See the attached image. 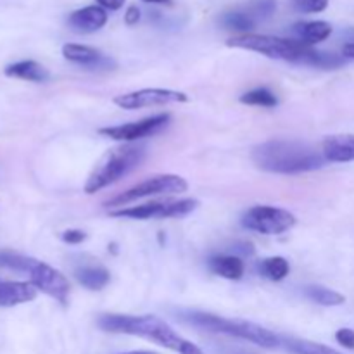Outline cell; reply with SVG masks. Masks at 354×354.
<instances>
[{
	"instance_id": "31",
	"label": "cell",
	"mask_w": 354,
	"mask_h": 354,
	"mask_svg": "<svg viewBox=\"0 0 354 354\" xmlns=\"http://www.w3.org/2000/svg\"><path fill=\"white\" fill-rule=\"evenodd\" d=\"M138 21H140V9H138L137 6H130L127 9V12H124V23L133 26Z\"/></svg>"
},
{
	"instance_id": "13",
	"label": "cell",
	"mask_w": 354,
	"mask_h": 354,
	"mask_svg": "<svg viewBox=\"0 0 354 354\" xmlns=\"http://www.w3.org/2000/svg\"><path fill=\"white\" fill-rule=\"evenodd\" d=\"M106 23L107 10L100 6H86L83 9L73 10L68 17L69 28L78 33H95L106 26Z\"/></svg>"
},
{
	"instance_id": "6",
	"label": "cell",
	"mask_w": 354,
	"mask_h": 354,
	"mask_svg": "<svg viewBox=\"0 0 354 354\" xmlns=\"http://www.w3.org/2000/svg\"><path fill=\"white\" fill-rule=\"evenodd\" d=\"M199 203L196 199H166L152 201L140 206L121 207L109 211L114 218H130V220H166V218H182L197 209Z\"/></svg>"
},
{
	"instance_id": "5",
	"label": "cell",
	"mask_w": 354,
	"mask_h": 354,
	"mask_svg": "<svg viewBox=\"0 0 354 354\" xmlns=\"http://www.w3.org/2000/svg\"><path fill=\"white\" fill-rule=\"evenodd\" d=\"M228 47L244 48V50L258 52V54L266 55L270 59H280V61L296 62V64H304V59L308 57L311 45L303 44L296 38H280L270 37V35H237L227 41Z\"/></svg>"
},
{
	"instance_id": "20",
	"label": "cell",
	"mask_w": 354,
	"mask_h": 354,
	"mask_svg": "<svg viewBox=\"0 0 354 354\" xmlns=\"http://www.w3.org/2000/svg\"><path fill=\"white\" fill-rule=\"evenodd\" d=\"M220 23L225 30L235 31V33H241V35L251 33V31L256 28V21L252 19L244 9L227 10L225 14H221Z\"/></svg>"
},
{
	"instance_id": "1",
	"label": "cell",
	"mask_w": 354,
	"mask_h": 354,
	"mask_svg": "<svg viewBox=\"0 0 354 354\" xmlns=\"http://www.w3.org/2000/svg\"><path fill=\"white\" fill-rule=\"evenodd\" d=\"M252 161L259 169L277 175H299L324 168V152L301 140L277 138L259 144L252 151Z\"/></svg>"
},
{
	"instance_id": "25",
	"label": "cell",
	"mask_w": 354,
	"mask_h": 354,
	"mask_svg": "<svg viewBox=\"0 0 354 354\" xmlns=\"http://www.w3.org/2000/svg\"><path fill=\"white\" fill-rule=\"evenodd\" d=\"M242 104H248V106H258V107H275L279 104L275 93L272 92L266 86H259V88L251 90V92L244 93L241 97Z\"/></svg>"
},
{
	"instance_id": "2",
	"label": "cell",
	"mask_w": 354,
	"mask_h": 354,
	"mask_svg": "<svg viewBox=\"0 0 354 354\" xmlns=\"http://www.w3.org/2000/svg\"><path fill=\"white\" fill-rule=\"evenodd\" d=\"M102 330L111 334H127L135 337L147 339L156 342L158 346L175 351L178 354H204L199 346L187 341L185 337L175 332V328L169 327L165 320L154 315H102L97 320Z\"/></svg>"
},
{
	"instance_id": "3",
	"label": "cell",
	"mask_w": 354,
	"mask_h": 354,
	"mask_svg": "<svg viewBox=\"0 0 354 354\" xmlns=\"http://www.w3.org/2000/svg\"><path fill=\"white\" fill-rule=\"evenodd\" d=\"M180 318L187 324L194 325L203 330L214 332V334L230 335V337L242 339V341L252 342L266 349H275L282 346V337L268 328L256 325L245 320H232V318L218 317V315L206 313V311H182Z\"/></svg>"
},
{
	"instance_id": "14",
	"label": "cell",
	"mask_w": 354,
	"mask_h": 354,
	"mask_svg": "<svg viewBox=\"0 0 354 354\" xmlns=\"http://www.w3.org/2000/svg\"><path fill=\"white\" fill-rule=\"evenodd\" d=\"M38 289L31 282H0V308H12L30 303Z\"/></svg>"
},
{
	"instance_id": "8",
	"label": "cell",
	"mask_w": 354,
	"mask_h": 354,
	"mask_svg": "<svg viewBox=\"0 0 354 354\" xmlns=\"http://www.w3.org/2000/svg\"><path fill=\"white\" fill-rule=\"evenodd\" d=\"M242 225L248 230L263 235H280L296 225V216L282 207L254 206L242 216Z\"/></svg>"
},
{
	"instance_id": "9",
	"label": "cell",
	"mask_w": 354,
	"mask_h": 354,
	"mask_svg": "<svg viewBox=\"0 0 354 354\" xmlns=\"http://www.w3.org/2000/svg\"><path fill=\"white\" fill-rule=\"evenodd\" d=\"M169 120H171L169 114H156V116L145 118V120H140V121H133V123L100 128L99 133L107 138H113V140L116 142L133 144V142L152 137V135L165 130V128L169 124Z\"/></svg>"
},
{
	"instance_id": "12",
	"label": "cell",
	"mask_w": 354,
	"mask_h": 354,
	"mask_svg": "<svg viewBox=\"0 0 354 354\" xmlns=\"http://www.w3.org/2000/svg\"><path fill=\"white\" fill-rule=\"evenodd\" d=\"M62 55L68 59L69 62L83 66L86 69H97V71H107V69L116 68V61L107 57L106 54L99 50V48L88 47V45L80 44H66L62 47Z\"/></svg>"
},
{
	"instance_id": "18",
	"label": "cell",
	"mask_w": 354,
	"mask_h": 354,
	"mask_svg": "<svg viewBox=\"0 0 354 354\" xmlns=\"http://www.w3.org/2000/svg\"><path fill=\"white\" fill-rule=\"evenodd\" d=\"M209 270L214 275L221 277V279L227 280H241L244 275V263L241 258L230 254H221V256H213V258L207 261Z\"/></svg>"
},
{
	"instance_id": "17",
	"label": "cell",
	"mask_w": 354,
	"mask_h": 354,
	"mask_svg": "<svg viewBox=\"0 0 354 354\" xmlns=\"http://www.w3.org/2000/svg\"><path fill=\"white\" fill-rule=\"evenodd\" d=\"M6 75L10 76V78H19L35 83H44L50 78V73L47 71V68H44L40 62L31 61V59L9 64L6 68Z\"/></svg>"
},
{
	"instance_id": "33",
	"label": "cell",
	"mask_w": 354,
	"mask_h": 354,
	"mask_svg": "<svg viewBox=\"0 0 354 354\" xmlns=\"http://www.w3.org/2000/svg\"><path fill=\"white\" fill-rule=\"evenodd\" d=\"M342 55L346 59H354V41H349V44H346L342 47Z\"/></svg>"
},
{
	"instance_id": "30",
	"label": "cell",
	"mask_w": 354,
	"mask_h": 354,
	"mask_svg": "<svg viewBox=\"0 0 354 354\" xmlns=\"http://www.w3.org/2000/svg\"><path fill=\"white\" fill-rule=\"evenodd\" d=\"M61 239L68 244H82L86 241V234L82 230H66L61 234Z\"/></svg>"
},
{
	"instance_id": "26",
	"label": "cell",
	"mask_w": 354,
	"mask_h": 354,
	"mask_svg": "<svg viewBox=\"0 0 354 354\" xmlns=\"http://www.w3.org/2000/svg\"><path fill=\"white\" fill-rule=\"evenodd\" d=\"M244 10L256 23L259 19L265 21L268 17H272L273 12L277 10V0H251L249 3H245Z\"/></svg>"
},
{
	"instance_id": "10",
	"label": "cell",
	"mask_w": 354,
	"mask_h": 354,
	"mask_svg": "<svg viewBox=\"0 0 354 354\" xmlns=\"http://www.w3.org/2000/svg\"><path fill=\"white\" fill-rule=\"evenodd\" d=\"M187 100H189V95H187V93L169 88H142L114 97V104H116L118 107H121V109L127 111L142 109V107L152 106H166V104L175 102H187Z\"/></svg>"
},
{
	"instance_id": "27",
	"label": "cell",
	"mask_w": 354,
	"mask_h": 354,
	"mask_svg": "<svg viewBox=\"0 0 354 354\" xmlns=\"http://www.w3.org/2000/svg\"><path fill=\"white\" fill-rule=\"evenodd\" d=\"M33 263V258H26V256L16 254V252H0V266H7L16 272H30Z\"/></svg>"
},
{
	"instance_id": "32",
	"label": "cell",
	"mask_w": 354,
	"mask_h": 354,
	"mask_svg": "<svg viewBox=\"0 0 354 354\" xmlns=\"http://www.w3.org/2000/svg\"><path fill=\"white\" fill-rule=\"evenodd\" d=\"M95 2L97 6H100L106 10H120L127 0H95Z\"/></svg>"
},
{
	"instance_id": "24",
	"label": "cell",
	"mask_w": 354,
	"mask_h": 354,
	"mask_svg": "<svg viewBox=\"0 0 354 354\" xmlns=\"http://www.w3.org/2000/svg\"><path fill=\"white\" fill-rule=\"evenodd\" d=\"M346 62L344 55L334 54V52H324V50H317V48H311L308 57L304 59V64L306 66H313V68H320V69H337L342 68Z\"/></svg>"
},
{
	"instance_id": "22",
	"label": "cell",
	"mask_w": 354,
	"mask_h": 354,
	"mask_svg": "<svg viewBox=\"0 0 354 354\" xmlns=\"http://www.w3.org/2000/svg\"><path fill=\"white\" fill-rule=\"evenodd\" d=\"M282 346L292 354H342L328 346L320 344V342L306 341V339H294L282 337Z\"/></svg>"
},
{
	"instance_id": "7",
	"label": "cell",
	"mask_w": 354,
	"mask_h": 354,
	"mask_svg": "<svg viewBox=\"0 0 354 354\" xmlns=\"http://www.w3.org/2000/svg\"><path fill=\"white\" fill-rule=\"evenodd\" d=\"M189 189V183L185 178L178 175H156L152 178L144 180V182L137 183L131 189L124 190L120 196L113 197L111 201H107L106 206H127V204L133 203L137 199H144V197H152V196H162V194H182L187 192Z\"/></svg>"
},
{
	"instance_id": "15",
	"label": "cell",
	"mask_w": 354,
	"mask_h": 354,
	"mask_svg": "<svg viewBox=\"0 0 354 354\" xmlns=\"http://www.w3.org/2000/svg\"><path fill=\"white\" fill-rule=\"evenodd\" d=\"M322 152L330 162L354 161V135H334L325 138Z\"/></svg>"
},
{
	"instance_id": "21",
	"label": "cell",
	"mask_w": 354,
	"mask_h": 354,
	"mask_svg": "<svg viewBox=\"0 0 354 354\" xmlns=\"http://www.w3.org/2000/svg\"><path fill=\"white\" fill-rule=\"evenodd\" d=\"M258 272L259 275L272 280V282H280L289 275L290 266L289 261L282 256H272V258H266L258 263Z\"/></svg>"
},
{
	"instance_id": "36",
	"label": "cell",
	"mask_w": 354,
	"mask_h": 354,
	"mask_svg": "<svg viewBox=\"0 0 354 354\" xmlns=\"http://www.w3.org/2000/svg\"><path fill=\"white\" fill-rule=\"evenodd\" d=\"M123 354H158L154 351H130V353H123Z\"/></svg>"
},
{
	"instance_id": "11",
	"label": "cell",
	"mask_w": 354,
	"mask_h": 354,
	"mask_svg": "<svg viewBox=\"0 0 354 354\" xmlns=\"http://www.w3.org/2000/svg\"><path fill=\"white\" fill-rule=\"evenodd\" d=\"M30 282L37 287L38 290L45 292L47 296L57 299L61 304L68 303L69 297V282L59 270L52 268L47 263H41L35 259L30 268Z\"/></svg>"
},
{
	"instance_id": "28",
	"label": "cell",
	"mask_w": 354,
	"mask_h": 354,
	"mask_svg": "<svg viewBox=\"0 0 354 354\" xmlns=\"http://www.w3.org/2000/svg\"><path fill=\"white\" fill-rule=\"evenodd\" d=\"M327 6L328 0H294V7L304 14L322 12V10L327 9Z\"/></svg>"
},
{
	"instance_id": "29",
	"label": "cell",
	"mask_w": 354,
	"mask_h": 354,
	"mask_svg": "<svg viewBox=\"0 0 354 354\" xmlns=\"http://www.w3.org/2000/svg\"><path fill=\"white\" fill-rule=\"evenodd\" d=\"M335 341L346 349H351L354 351V330L353 328H339L335 332Z\"/></svg>"
},
{
	"instance_id": "23",
	"label": "cell",
	"mask_w": 354,
	"mask_h": 354,
	"mask_svg": "<svg viewBox=\"0 0 354 354\" xmlns=\"http://www.w3.org/2000/svg\"><path fill=\"white\" fill-rule=\"evenodd\" d=\"M308 299H311L313 303L320 304V306H341L346 303V297L342 296L337 290L327 289V287L322 286H310L304 289Z\"/></svg>"
},
{
	"instance_id": "35",
	"label": "cell",
	"mask_w": 354,
	"mask_h": 354,
	"mask_svg": "<svg viewBox=\"0 0 354 354\" xmlns=\"http://www.w3.org/2000/svg\"><path fill=\"white\" fill-rule=\"evenodd\" d=\"M225 354H256V353H251V351H244V349H227Z\"/></svg>"
},
{
	"instance_id": "16",
	"label": "cell",
	"mask_w": 354,
	"mask_h": 354,
	"mask_svg": "<svg viewBox=\"0 0 354 354\" xmlns=\"http://www.w3.org/2000/svg\"><path fill=\"white\" fill-rule=\"evenodd\" d=\"M292 33L296 35V40L306 45H315L330 37L332 24L327 21H304V23L294 24Z\"/></svg>"
},
{
	"instance_id": "4",
	"label": "cell",
	"mask_w": 354,
	"mask_h": 354,
	"mask_svg": "<svg viewBox=\"0 0 354 354\" xmlns=\"http://www.w3.org/2000/svg\"><path fill=\"white\" fill-rule=\"evenodd\" d=\"M145 154H147L145 145L137 144H123L107 151L86 178L85 194L92 196V194L100 192L106 187L120 182L123 176L140 166Z\"/></svg>"
},
{
	"instance_id": "19",
	"label": "cell",
	"mask_w": 354,
	"mask_h": 354,
	"mask_svg": "<svg viewBox=\"0 0 354 354\" xmlns=\"http://www.w3.org/2000/svg\"><path fill=\"white\" fill-rule=\"evenodd\" d=\"M76 280L88 290H102L109 283L111 273L102 265H82L75 270Z\"/></svg>"
},
{
	"instance_id": "34",
	"label": "cell",
	"mask_w": 354,
	"mask_h": 354,
	"mask_svg": "<svg viewBox=\"0 0 354 354\" xmlns=\"http://www.w3.org/2000/svg\"><path fill=\"white\" fill-rule=\"evenodd\" d=\"M147 3H159V6H173V0H142Z\"/></svg>"
}]
</instances>
